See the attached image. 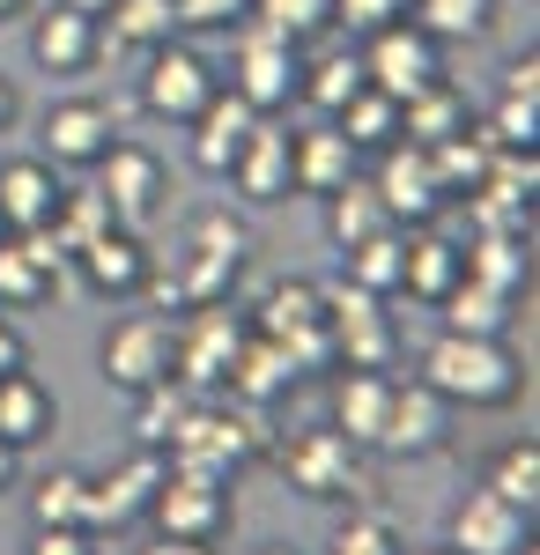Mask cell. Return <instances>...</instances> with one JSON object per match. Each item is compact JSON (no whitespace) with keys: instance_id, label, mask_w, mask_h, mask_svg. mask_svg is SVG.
Instances as JSON below:
<instances>
[{"instance_id":"6da1fadb","label":"cell","mask_w":540,"mask_h":555,"mask_svg":"<svg viewBox=\"0 0 540 555\" xmlns=\"http://www.w3.org/2000/svg\"><path fill=\"white\" fill-rule=\"evenodd\" d=\"M245 253H252L245 222H230V215H201V222L185 230L178 259H170V267H149L141 297H149V311H170V304H215V297H230V282H237Z\"/></svg>"},{"instance_id":"7a4b0ae2","label":"cell","mask_w":540,"mask_h":555,"mask_svg":"<svg viewBox=\"0 0 540 555\" xmlns=\"http://www.w3.org/2000/svg\"><path fill=\"white\" fill-rule=\"evenodd\" d=\"M274 444V429H267V408H245V400H193L185 415H178V429L164 437V467H193V474H230L245 467V460H259Z\"/></svg>"},{"instance_id":"3957f363","label":"cell","mask_w":540,"mask_h":555,"mask_svg":"<svg viewBox=\"0 0 540 555\" xmlns=\"http://www.w3.org/2000/svg\"><path fill=\"white\" fill-rule=\"evenodd\" d=\"M518 356L497 341V334H437L422 348V385L445 392L452 408H503L518 400Z\"/></svg>"},{"instance_id":"277c9868","label":"cell","mask_w":540,"mask_h":555,"mask_svg":"<svg viewBox=\"0 0 540 555\" xmlns=\"http://www.w3.org/2000/svg\"><path fill=\"white\" fill-rule=\"evenodd\" d=\"M319 319H326V341L340 371H393V348H400V326L377 289L363 282H319Z\"/></svg>"},{"instance_id":"5b68a950","label":"cell","mask_w":540,"mask_h":555,"mask_svg":"<svg viewBox=\"0 0 540 555\" xmlns=\"http://www.w3.org/2000/svg\"><path fill=\"white\" fill-rule=\"evenodd\" d=\"M296 75H304V44L274 38L267 23H230V89L245 96L252 112H282L296 96Z\"/></svg>"},{"instance_id":"8992f818","label":"cell","mask_w":540,"mask_h":555,"mask_svg":"<svg viewBox=\"0 0 540 555\" xmlns=\"http://www.w3.org/2000/svg\"><path fill=\"white\" fill-rule=\"evenodd\" d=\"M267 452H274V467L290 474V489L319 496V504H340V496H363V489H371L356 444H348L340 429H290V437H274Z\"/></svg>"},{"instance_id":"52a82bcc","label":"cell","mask_w":540,"mask_h":555,"mask_svg":"<svg viewBox=\"0 0 540 555\" xmlns=\"http://www.w3.org/2000/svg\"><path fill=\"white\" fill-rule=\"evenodd\" d=\"M89 171H97V193H104V208H112L119 230H133V237H149V230H156L170 185H164V164H156L141 141H112Z\"/></svg>"},{"instance_id":"ba28073f","label":"cell","mask_w":540,"mask_h":555,"mask_svg":"<svg viewBox=\"0 0 540 555\" xmlns=\"http://www.w3.org/2000/svg\"><path fill=\"white\" fill-rule=\"evenodd\" d=\"M363 60V82L371 89H385L393 104H408L415 89H429V82H445V52H437V38L422 30V23H385V30H371V44L356 52Z\"/></svg>"},{"instance_id":"9c48e42d","label":"cell","mask_w":540,"mask_h":555,"mask_svg":"<svg viewBox=\"0 0 540 555\" xmlns=\"http://www.w3.org/2000/svg\"><path fill=\"white\" fill-rule=\"evenodd\" d=\"M215 89H222V82H215V67L193 52V44H178V38L149 44V67H141V112H149V119L193 127Z\"/></svg>"},{"instance_id":"30bf717a","label":"cell","mask_w":540,"mask_h":555,"mask_svg":"<svg viewBox=\"0 0 540 555\" xmlns=\"http://www.w3.org/2000/svg\"><path fill=\"white\" fill-rule=\"evenodd\" d=\"M149 518L170 541H215L230 526V481L222 474H193V467H164L156 496H149Z\"/></svg>"},{"instance_id":"8fae6325","label":"cell","mask_w":540,"mask_h":555,"mask_svg":"<svg viewBox=\"0 0 540 555\" xmlns=\"http://www.w3.org/2000/svg\"><path fill=\"white\" fill-rule=\"evenodd\" d=\"M170 326H178V334H170V378H185L193 392H208V385L230 378V356L245 341V326L222 311V297L185 304V319H170Z\"/></svg>"},{"instance_id":"7c38bea8","label":"cell","mask_w":540,"mask_h":555,"mask_svg":"<svg viewBox=\"0 0 540 555\" xmlns=\"http://www.w3.org/2000/svg\"><path fill=\"white\" fill-rule=\"evenodd\" d=\"M377 201H385V215L400 222V230H422V222H437L445 215V185H437V164H429V149H415V141H385L377 149Z\"/></svg>"},{"instance_id":"4fadbf2b","label":"cell","mask_w":540,"mask_h":555,"mask_svg":"<svg viewBox=\"0 0 540 555\" xmlns=\"http://www.w3.org/2000/svg\"><path fill=\"white\" fill-rule=\"evenodd\" d=\"M445 548H459V555H533V512L503 504L497 489L481 481V489L459 496L452 526H445Z\"/></svg>"},{"instance_id":"5bb4252c","label":"cell","mask_w":540,"mask_h":555,"mask_svg":"<svg viewBox=\"0 0 540 555\" xmlns=\"http://www.w3.org/2000/svg\"><path fill=\"white\" fill-rule=\"evenodd\" d=\"M156 481H164V452L133 444V460H119V467H104L97 481H89L82 526H89V533H126L133 518H149V496H156Z\"/></svg>"},{"instance_id":"9a60e30c","label":"cell","mask_w":540,"mask_h":555,"mask_svg":"<svg viewBox=\"0 0 540 555\" xmlns=\"http://www.w3.org/2000/svg\"><path fill=\"white\" fill-rule=\"evenodd\" d=\"M170 311H133L119 319L112 334H104V378L119 385V392H141V385L170 378Z\"/></svg>"},{"instance_id":"2e32d148","label":"cell","mask_w":540,"mask_h":555,"mask_svg":"<svg viewBox=\"0 0 540 555\" xmlns=\"http://www.w3.org/2000/svg\"><path fill=\"white\" fill-rule=\"evenodd\" d=\"M452 444V400L445 392H429V385H400L393 378V408H385V437H377V452H393V460H429V452H445Z\"/></svg>"},{"instance_id":"e0dca14e","label":"cell","mask_w":540,"mask_h":555,"mask_svg":"<svg viewBox=\"0 0 540 555\" xmlns=\"http://www.w3.org/2000/svg\"><path fill=\"white\" fill-rule=\"evenodd\" d=\"M112 141H119V119L97 96H67V104L44 112V164L52 171H89Z\"/></svg>"},{"instance_id":"ac0fdd59","label":"cell","mask_w":540,"mask_h":555,"mask_svg":"<svg viewBox=\"0 0 540 555\" xmlns=\"http://www.w3.org/2000/svg\"><path fill=\"white\" fill-rule=\"evenodd\" d=\"M67 259L82 267V282L97 289V297H141V282H149V267H156L149 245H141L133 230H119V222H112V230H97L89 245H75Z\"/></svg>"},{"instance_id":"d6986e66","label":"cell","mask_w":540,"mask_h":555,"mask_svg":"<svg viewBox=\"0 0 540 555\" xmlns=\"http://www.w3.org/2000/svg\"><path fill=\"white\" fill-rule=\"evenodd\" d=\"M259 119H267V112H252L237 89H215L208 104H201V119H193V171L230 178V164H237V149L252 141Z\"/></svg>"},{"instance_id":"ffe728a7","label":"cell","mask_w":540,"mask_h":555,"mask_svg":"<svg viewBox=\"0 0 540 555\" xmlns=\"http://www.w3.org/2000/svg\"><path fill=\"white\" fill-rule=\"evenodd\" d=\"M304 378V363L290 356V341H274V334H259V326H245V341H237V356H230V400H245V408H267L274 392H290V385Z\"/></svg>"},{"instance_id":"44dd1931","label":"cell","mask_w":540,"mask_h":555,"mask_svg":"<svg viewBox=\"0 0 540 555\" xmlns=\"http://www.w3.org/2000/svg\"><path fill=\"white\" fill-rule=\"evenodd\" d=\"M60 171L44 164V156H8L0 164V222L8 230H44L52 208H60Z\"/></svg>"},{"instance_id":"7402d4cb","label":"cell","mask_w":540,"mask_h":555,"mask_svg":"<svg viewBox=\"0 0 540 555\" xmlns=\"http://www.w3.org/2000/svg\"><path fill=\"white\" fill-rule=\"evenodd\" d=\"M385 408H393V378H385V371H340V378H333V429H340L356 452H377Z\"/></svg>"},{"instance_id":"603a6c76","label":"cell","mask_w":540,"mask_h":555,"mask_svg":"<svg viewBox=\"0 0 540 555\" xmlns=\"http://www.w3.org/2000/svg\"><path fill=\"white\" fill-rule=\"evenodd\" d=\"M459 267H466V282H481V289H497V297H518V289H526V274H533L526 230H466Z\"/></svg>"},{"instance_id":"cb8c5ba5","label":"cell","mask_w":540,"mask_h":555,"mask_svg":"<svg viewBox=\"0 0 540 555\" xmlns=\"http://www.w3.org/2000/svg\"><path fill=\"white\" fill-rule=\"evenodd\" d=\"M60 423V400H52V385L23 363V371H8L0 378V444H15V452H30L38 437H52Z\"/></svg>"},{"instance_id":"d4e9b609","label":"cell","mask_w":540,"mask_h":555,"mask_svg":"<svg viewBox=\"0 0 540 555\" xmlns=\"http://www.w3.org/2000/svg\"><path fill=\"white\" fill-rule=\"evenodd\" d=\"M230 185H237L245 201H259V208H267V201H290V193H296V178H290V133L259 119L252 141L237 149V164H230Z\"/></svg>"},{"instance_id":"484cf974","label":"cell","mask_w":540,"mask_h":555,"mask_svg":"<svg viewBox=\"0 0 540 555\" xmlns=\"http://www.w3.org/2000/svg\"><path fill=\"white\" fill-rule=\"evenodd\" d=\"M290 178H296V193H319L326 201L333 185H348L356 178V149H348V133L333 127H311V133H290Z\"/></svg>"},{"instance_id":"4316f807","label":"cell","mask_w":540,"mask_h":555,"mask_svg":"<svg viewBox=\"0 0 540 555\" xmlns=\"http://www.w3.org/2000/svg\"><path fill=\"white\" fill-rule=\"evenodd\" d=\"M30 60H38L44 75H82L89 60H97V15L60 0L52 15H38V30H30Z\"/></svg>"},{"instance_id":"83f0119b","label":"cell","mask_w":540,"mask_h":555,"mask_svg":"<svg viewBox=\"0 0 540 555\" xmlns=\"http://www.w3.org/2000/svg\"><path fill=\"white\" fill-rule=\"evenodd\" d=\"M178 38V15H170V0H112L104 15H97V60H112V52H149V44Z\"/></svg>"},{"instance_id":"f1b7e54d","label":"cell","mask_w":540,"mask_h":555,"mask_svg":"<svg viewBox=\"0 0 540 555\" xmlns=\"http://www.w3.org/2000/svg\"><path fill=\"white\" fill-rule=\"evenodd\" d=\"M459 274H466V267H459V237H437L429 222L408 230V253H400V289H408V297L437 304Z\"/></svg>"},{"instance_id":"f546056e","label":"cell","mask_w":540,"mask_h":555,"mask_svg":"<svg viewBox=\"0 0 540 555\" xmlns=\"http://www.w3.org/2000/svg\"><path fill=\"white\" fill-rule=\"evenodd\" d=\"M356 89H363V60H356L348 44H326V52H311V60H304V75H296V96H304L319 119H333V112H340Z\"/></svg>"},{"instance_id":"4dcf8cb0","label":"cell","mask_w":540,"mask_h":555,"mask_svg":"<svg viewBox=\"0 0 540 555\" xmlns=\"http://www.w3.org/2000/svg\"><path fill=\"white\" fill-rule=\"evenodd\" d=\"M377 230H393V215H385L371 178H348V185L326 193V237L333 245H363V237H377Z\"/></svg>"},{"instance_id":"1f68e13d","label":"cell","mask_w":540,"mask_h":555,"mask_svg":"<svg viewBox=\"0 0 540 555\" xmlns=\"http://www.w3.org/2000/svg\"><path fill=\"white\" fill-rule=\"evenodd\" d=\"M533 193H540V156L533 149H497L489 171H481V185H474V201L511 208V215H533Z\"/></svg>"},{"instance_id":"d6a6232c","label":"cell","mask_w":540,"mask_h":555,"mask_svg":"<svg viewBox=\"0 0 540 555\" xmlns=\"http://www.w3.org/2000/svg\"><path fill=\"white\" fill-rule=\"evenodd\" d=\"M459 127H466V96H459L452 82H429L400 104V141H415V149H437V141L459 133Z\"/></svg>"},{"instance_id":"836d02e7","label":"cell","mask_w":540,"mask_h":555,"mask_svg":"<svg viewBox=\"0 0 540 555\" xmlns=\"http://www.w3.org/2000/svg\"><path fill=\"white\" fill-rule=\"evenodd\" d=\"M333 127L348 133V149H356V156H377L385 141H400V104H393L385 89L363 82L348 104H340V112H333Z\"/></svg>"},{"instance_id":"e575fe53","label":"cell","mask_w":540,"mask_h":555,"mask_svg":"<svg viewBox=\"0 0 540 555\" xmlns=\"http://www.w3.org/2000/svg\"><path fill=\"white\" fill-rule=\"evenodd\" d=\"M437 319H445V334H497L511 326V297H497V289H481V282H466L459 274L452 289L437 297Z\"/></svg>"},{"instance_id":"d590c367","label":"cell","mask_w":540,"mask_h":555,"mask_svg":"<svg viewBox=\"0 0 540 555\" xmlns=\"http://www.w3.org/2000/svg\"><path fill=\"white\" fill-rule=\"evenodd\" d=\"M400 253H408V230L393 222V230H377L363 245H340V274L363 282V289H377V297H393V289H400Z\"/></svg>"},{"instance_id":"8d00e7d4","label":"cell","mask_w":540,"mask_h":555,"mask_svg":"<svg viewBox=\"0 0 540 555\" xmlns=\"http://www.w3.org/2000/svg\"><path fill=\"white\" fill-rule=\"evenodd\" d=\"M201 392L185 378H156V385H141L133 392V444H149V452H164V437L178 429V415L193 408Z\"/></svg>"},{"instance_id":"74e56055","label":"cell","mask_w":540,"mask_h":555,"mask_svg":"<svg viewBox=\"0 0 540 555\" xmlns=\"http://www.w3.org/2000/svg\"><path fill=\"white\" fill-rule=\"evenodd\" d=\"M489 489H497L503 504H518V512H540V444L533 437L503 444L497 460H489Z\"/></svg>"},{"instance_id":"f35d334b","label":"cell","mask_w":540,"mask_h":555,"mask_svg":"<svg viewBox=\"0 0 540 555\" xmlns=\"http://www.w3.org/2000/svg\"><path fill=\"white\" fill-rule=\"evenodd\" d=\"M60 282V267H44L38 253H30V237H0V304H38L44 289Z\"/></svg>"},{"instance_id":"ab89813d","label":"cell","mask_w":540,"mask_h":555,"mask_svg":"<svg viewBox=\"0 0 540 555\" xmlns=\"http://www.w3.org/2000/svg\"><path fill=\"white\" fill-rule=\"evenodd\" d=\"M489 15H497V0H408V23H422L437 44L481 38V30H489Z\"/></svg>"},{"instance_id":"60d3db41","label":"cell","mask_w":540,"mask_h":555,"mask_svg":"<svg viewBox=\"0 0 540 555\" xmlns=\"http://www.w3.org/2000/svg\"><path fill=\"white\" fill-rule=\"evenodd\" d=\"M245 15L267 23L274 38H290V44H311L319 30H333V0H252Z\"/></svg>"},{"instance_id":"b9f144b4","label":"cell","mask_w":540,"mask_h":555,"mask_svg":"<svg viewBox=\"0 0 540 555\" xmlns=\"http://www.w3.org/2000/svg\"><path fill=\"white\" fill-rule=\"evenodd\" d=\"M82 496L89 474H44L30 489V526H82Z\"/></svg>"},{"instance_id":"7bdbcfd3","label":"cell","mask_w":540,"mask_h":555,"mask_svg":"<svg viewBox=\"0 0 540 555\" xmlns=\"http://www.w3.org/2000/svg\"><path fill=\"white\" fill-rule=\"evenodd\" d=\"M481 133L497 149H540V104L533 96H497V112L481 119Z\"/></svg>"},{"instance_id":"ee69618b","label":"cell","mask_w":540,"mask_h":555,"mask_svg":"<svg viewBox=\"0 0 540 555\" xmlns=\"http://www.w3.org/2000/svg\"><path fill=\"white\" fill-rule=\"evenodd\" d=\"M326 555H408L400 548V533H393V518H377V512H356L340 533H333V548Z\"/></svg>"},{"instance_id":"f6af8a7d","label":"cell","mask_w":540,"mask_h":555,"mask_svg":"<svg viewBox=\"0 0 540 555\" xmlns=\"http://www.w3.org/2000/svg\"><path fill=\"white\" fill-rule=\"evenodd\" d=\"M252 0H170V15H178V30H230V23H245Z\"/></svg>"},{"instance_id":"bcb514c9","label":"cell","mask_w":540,"mask_h":555,"mask_svg":"<svg viewBox=\"0 0 540 555\" xmlns=\"http://www.w3.org/2000/svg\"><path fill=\"white\" fill-rule=\"evenodd\" d=\"M408 15V0H333V23H348V30H385V23H400Z\"/></svg>"},{"instance_id":"7dc6e473","label":"cell","mask_w":540,"mask_h":555,"mask_svg":"<svg viewBox=\"0 0 540 555\" xmlns=\"http://www.w3.org/2000/svg\"><path fill=\"white\" fill-rule=\"evenodd\" d=\"M30 555H97V541H89V526H38Z\"/></svg>"},{"instance_id":"c3c4849f","label":"cell","mask_w":540,"mask_h":555,"mask_svg":"<svg viewBox=\"0 0 540 555\" xmlns=\"http://www.w3.org/2000/svg\"><path fill=\"white\" fill-rule=\"evenodd\" d=\"M503 96H533V104H540V60H533V52H518V60L503 67Z\"/></svg>"},{"instance_id":"681fc988","label":"cell","mask_w":540,"mask_h":555,"mask_svg":"<svg viewBox=\"0 0 540 555\" xmlns=\"http://www.w3.org/2000/svg\"><path fill=\"white\" fill-rule=\"evenodd\" d=\"M23 363H30V348H23V334L0 319V378H8V371H23Z\"/></svg>"},{"instance_id":"f907efd6","label":"cell","mask_w":540,"mask_h":555,"mask_svg":"<svg viewBox=\"0 0 540 555\" xmlns=\"http://www.w3.org/2000/svg\"><path fill=\"white\" fill-rule=\"evenodd\" d=\"M141 555H215V541H170V533H164L156 548H141Z\"/></svg>"},{"instance_id":"816d5d0a","label":"cell","mask_w":540,"mask_h":555,"mask_svg":"<svg viewBox=\"0 0 540 555\" xmlns=\"http://www.w3.org/2000/svg\"><path fill=\"white\" fill-rule=\"evenodd\" d=\"M15 112H23V104H15V82H8V75H0V133L15 127Z\"/></svg>"},{"instance_id":"f5cc1de1","label":"cell","mask_w":540,"mask_h":555,"mask_svg":"<svg viewBox=\"0 0 540 555\" xmlns=\"http://www.w3.org/2000/svg\"><path fill=\"white\" fill-rule=\"evenodd\" d=\"M15 481V444H0V489Z\"/></svg>"},{"instance_id":"db71d44e","label":"cell","mask_w":540,"mask_h":555,"mask_svg":"<svg viewBox=\"0 0 540 555\" xmlns=\"http://www.w3.org/2000/svg\"><path fill=\"white\" fill-rule=\"evenodd\" d=\"M15 15H30V0H0V23H15Z\"/></svg>"},{"instance_id":"11a10c76","label":"cell","mask_w":540,"mask_h":555,"mask_svg":"<svg viewBox=\"0 0 540 555\" xmlns=\"http://www.w3.org/2000/svg\"><path fill=\"white\" fill-rule=\"evenodd\" d=\"M67 8H82V15H104V8H112V0H67Z\"/></svg>"},{"instance_id":"9f6ffc18","label":"cell","mask_w":540,"mask_h":555,"mask_svg":"<svg viewBox=\"0 0 540 555\" xmlns=\"http://www.w3.org/2000/svg\"><path fill=\"white\" fill-rule=\"evenodd\" d=\"M259 555H296V548H259Z\"/></svg>"},{"instance_id":"6f0895ef","label":"cell","mask_w":540,"mask_h":555,"mask_svg":"<svg viewBox=\"0 0 540 555\" xmlns=\"http://www.w3.org/2000/svg\"><path fill=\"white\" fill-rule=\"evenodd\" d=\"M422 555H459V548H422Z\"/></svg>"},{"instance_id":"680465c9","label":"cell","mask_w":540,"mask_h":555,"mask_svg":"<svg viewBox=\"0 0 540 555\" xmlns=\"http://www.w3.org/2000/svg\"><path fill=\"white\" fill-rule=\"evenodd\" d=\"M0 237H8V222H0Z\"/></svg>"}]
</instances>
